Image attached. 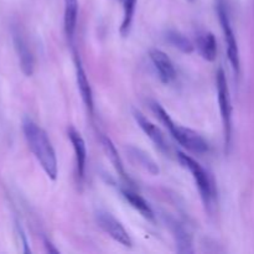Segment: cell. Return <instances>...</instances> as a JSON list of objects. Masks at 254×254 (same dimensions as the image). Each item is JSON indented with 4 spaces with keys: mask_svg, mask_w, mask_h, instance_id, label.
I'll return each instance as SVG.
<instances>
[{
    "mask_svg": "<svg viewBox=\"0 0 254 254\" xmlns=\"http://www.w3.org/2000/svg\"><path fill=\"white\" fill-rule=\"evenodd\" d=\"M21 127L29 149L40 163L42 170L51 180L55 181L59 174V166L56 153L47 133L30 118H24Z\"/></svg>",
    "mask_w": 254,
    "mask_h": 254,
    "instance_id": "1",
    "label": "cell"
},
{
    "mask_svg": "<svg viewBox=\"0 0 254 254\" xmlns=\"http://www.w3.org/2000/svg\"><path fill=\"white\" fill-rule=\"evenodd\" d=\"M151 109H153L154 114L159 118V121L168 128V130L170 131L171 135L174 136V139H175L180 145H183L185 149H188V150L196 154L207 153L210 146H208L207 141H206L200 134L196 133L192 129L185 128V127H181L179 126V124H176L175 122L170 118L168 112H166L160 104L156 103V102H153V103H151Z\"/></svg>",
    "mask_w": 254,
    "mask_h": 254,
    "instance_id": "2",
    "label": "cell"
},
{
    "mask_svg": "<svg viewBox=\"0 0 254 254\" xmlns=\"http://www.w3.org/2000/svg\"><path fill=\"white\" fill-rule=\"evenodd\" d=\"M216 12H217L218 21L222 27L223 36H225L226 49H227V56L230 64L235 72H240V51H238L237 40H236L235 32H233L232 24H231L230 9H228L227 0H215Z\"/></svg>",
    "mask_w": 254,
    "mask_h": 254,
    "instance_id": "3",
    "label": "cell"
},
{
    "mask_svg": "<svg viewBox=\"0 0 254 254\" xmlns=\"http://www.w3.org/2000/svg\"><path fill=\"white\" fill-rule=\"evenodd\" d=\"M178 159L181 163L184 168L188 169L192 175L193 180H195L196 186H197L198 191H200L201 198H202L203 203L207 207L212 205V200L215 197V189H213V183L211 180L210 175L207 171L191 156L186 155L185 153L178 151Z\"/></svg>",
    "mask_w": 254,
    "mask_h": 254,
    "instance_id": "4",
    "label": "cell"
},
{
    "mask_svg": "<svg viewBox=\"0 0 254 254\" xmlns=\"http://www.w3.org/2000/svg\"><path fill=\"white\" fill-rule=\"evenodd\" d=\"M216 84H217L218 104H220L221 118L223 123V133H225V144L230 146L231 136H232V102H231L230 88H228L227 78L225 71L218 68L216 73Z\"/></svg>",
    "mask_w": 254,
    "mask_h": 254,
    "instance_id": "5",
    "label": "cell"
},
{
    "mask_svg": "<svg viewBox=\"0 0 254 254\" xmlns=\"http://www.w3.org/2000/svg\"><path fill=\"white\" fill-rule=\"evenodd\" d=\"M11 39L14 44V49L16 51L17 59H19L20 68L25 76H31L35 68V59L31 49H30L29 41L26 35L22 31L19 25L11 26Z\"/></svg>",
    "mask_w": 254,
    "mask_h": 254,
    "instance_id": "6",
    "label": "cell"
},
{
    "mask_svg": "<svg viewBox=\"0 0 254 254\" xmlns=\"http://www.w3.org/2000/svg\"><path fill=\"white\" fill-rule=\"evenodd\" d=\"M96 220L99 227H101L109 237L113 238L116 242L121 243L124 247H131L133 242H131L130 236L127 232L124 226L122 225L113 215H111V213L107 212V211L98 210L96 212Z\"/></svg>",
    "mask_w": 254,
    "mask_h": 254,
    "instance_id": "7",
    "label": "cell"
},
{
    "mask_svg": "<svg viewBox=\"0 0 254 254\" xmlns=\"http://www.w3.org/2000/svg\"><path fill=\"white\" fill-rule=\"evenodd\" d=\"M149 56H150L151 62H153L159 74V78L161 79L163 83L168 84L176 78L175 66L165 52L158 49H153L149 52Z\"/></svg>",
    "mask_w": 254,
    "mask_h": 254,
    "instance_id": "8",
    "label": "cell"
},
{
    "mask_svg": "<svg viewBox=\"0 0 254 254\" xmlns=\"http://www.w3.org/2000/svg\"><path fill=\"white\" fill-rule=\"evenodd\" d=\"M133 114H134V119H135V122L138 123V126L140 127L141 130L149 136V139L155 144L156 148H158L160 151H163V153L169 154V151H170V146H169L168 141H166L165 136H164V134L161 133L160 129H159L155 124L151 123L149 119H146L140 112L134 111Z\"/></svg>",
    "mask_w": 254,
    "mask_h": 254,
    "instance_id": "9",
    "label": "cell"
},
{
    "mask_svg": "<svg viewBox=\"0 0 254 254\" xmlns=\"http://www.w3.org/2000/svg\"><path fill=\"white\" fill-rule=\"evenodd\" d=\"M68 138L71 140L72 146L74 150V158H76V170L77 176L79 179L84 178V173H86V161H87V150H86V143H84L83 138L81 134L76 130L74 128H69Z\"/></svg>",
    "mask_w": 254,
    "mask_h": 254,
    "instance_id": "10",
    "label": "cell"
},
{
    "mask_svg": "<svg viewBox=\"0 0 254 254\" xmlns=\"http://www.w3.org/2000/svg\"><path fill=\"white\" fill-rule=\"evenodd\" d=\"M74 64H76L77 87H78V91L79 93H81L82 101L86 104L88 111L91 112V113H93V93H92L91 84H89L88 78H87L86 71H84L83 67H82V62L81 60H79L78 55H76Z\"/></svg>",
    "mask_w": 254,
    "mask_h": 254,
    "instance_id": "11",
    "label": "cell"
},
{
    "mask_svg": "<svg viewBox=\"0 0 254 254\" xmlns=\"http://www.w3.org/2000/svg\"><path fill=\"white\" fill-rule=\"evenodd\" d=\"M121 193L124 197V200L134 208V210L138 211L143 217H145L146 220H154V212L151 210V207L149 206V203L141 197L140 195H138L136 192H134L131 189L129 188H123L121 189Z\"/></svg>",
    "mask_w": 254,
    "mask_h": 254,
    "instance_id": "12",
    "label": "cell"
},
{
    "mask_svg": "<svg viewBox=\"0 0 254 254\" xmlns=\"http://www.w3.org/2000/svg\"><path fill=\"white\" fill-rule=\"evenodd\" d=\"M197 49L206 61H215L217 56V44L212 32L202 31L197 35Z\"/></svg>",
    "mask_w": 254,
    "mask_h": 254,
    "instance_id": "13",
    "label": "cell"
},
{
    "mask_svg": "<svg viewBox=\"0 0 254 254\" xmlns=\"http://www.w3.org/2000/svg\"><path fill=\"white\" fill-rule=\"evenodd\" d=\"M64 31L69 40L73 39L76 31L77 16H78V1L77 0H64Z\"/></svg>",
    "mask_w": 254,
    "mask_h": 254,
    "instance_id": "14",
    "label": "cell"
},
{
    "mask_svg": "<svg viewBox=\"0 0 254 254\" xmlns=\"http://www.w3.org/2000/svg\"><path fill=\"white\" fill-rule=\"evenodd\" d=\"M102 145H103L104 151H106L107 156L109 158L112 165L114 166V169H116V171L118 173V175H121V178L124 179V180L129 181V178L127 176L126 170H124L123 163H122L121 160V156H119L116 146H114V144L112 143V140L108 138V136H104V135L102 136Z\"/></svg>",
    "mask_w": 254,
    "mask_h": 254,
    "instance_id": "15",
    "label": "cell"
},
{
    "mask_svg": "<svg viewBox=\"0 0 254 254\" xmlns=\"http://www.w3.org/2000/svg\"><path fill=\"white\" fill-rule=\"evenodd\" d=\"M123 7V20L121 24V35L123 37L128 36L129 31L131 29V24H133L134 12H135L136 1L138 0H119Z\"/></svg>",
    "mask_w": 254,
    "mask_h": 254,
    "instance_id": "16",
    "label": "cell"
},
{
    "mask_svg": "<svg viewBox=\"0 0 254 254\" xmlns=\"http://www.w3.org/2000/svg\"><path fill=\"white\" fill-rule=\"evenodd\" d=\"M173 232L178 243V251L180 253H192V238L190 233L185 230L181 225L174 222L173 223Z\"/></svg>",
    "mask_w": 254,
    "mask_h": 254,
    "instance_id": "17",
    "label": "cell"
},
{
    "mask_svg": "<svg viewBox=\"0 0 254 254\" xmlns=\"http://www.w3.org/2000/svg\"><path fill=\"white\" fill-rule=\"evenodd\" d=\"M166 41H168L171 46L180 50L184 54H191V52L193 51L192 42H191L185 35L176 31V30H169V31L166 32Z\"/></svg>",
    "mask_w": 254,
    "mask_h": 254,
    "instance_id": "18",
    "label": "cell"
},
{
    "mask_svg": "<svg viewBox=\"0 0 254 254\" xmlns=\"http://www.w3.org/2000/svg\"><path fill=\"white\" fill-rule=\"evenodd\" d=\"M129 153H130L131 158L136 161L140 166H143L145 170L153 175H158L159 174V166L156 165L155 161L149 156V154L144 153V151L139 150L136 148H129Z\"/></svg>",
    "mask_w": 254,
    "mask_h": 254,
    "instance_id": "19",
    "label": "cell"
},
{
    "mask_svg": "<svg viewBox=\"0 0 254 254\" xmlns=\"http://www.w3.org/2000/svg\"><path fill=\"white\" fill-rule=\"evenodd\" d=\"M45 246H46V248H47V251H49V252H51V253H59V251L55 250V248L52 247V245L49 242V241H45Z\"/></svg>",
    "mask_w": 254,
    "mask_h": 254,
    "instance_id": "20",
    "label": "cell"
}]
</instances>
